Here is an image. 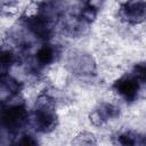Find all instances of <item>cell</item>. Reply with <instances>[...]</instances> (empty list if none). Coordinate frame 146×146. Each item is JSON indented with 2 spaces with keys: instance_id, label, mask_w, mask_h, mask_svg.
Masks as SVG:
<instances>
[{
  "instance_id": "8992f818",
  "label": "cell",
  "mask_w": 146,
  "mask_h": 146,
  "mask_svg": "<svg viewBox=\"0 0 146 146\" xmlns=\"http://www.w3.org/2000/svg\"><path fill=\"white\" fill-rule=\"evenodd\" d=\"M119 146H145V137L135 131H124L116 137Z\"/></svg>"
},
{
  "instance_id": "3957f363",
  "label": "cell",
  "mask_w": 146,
  "mask_h": 146,
  "mask_svg": "<svg viewBox=\"0 0 146 146\" xmlns=\"http://www.w3.org/2000/svg\"><path fill=\"white\" fill-rule=\"evenodd\" d=\"M27 113L23 105H13L2 113V123L10 131H17L26 121Z\"/></svg>"
},
{
  "instance_id": "52a82bcc",
  "label": "cell",
  "mask_w": 146,
  "mask_h": 146,
  "mask_svg": "<svg viewBox=\"0 0 146 146\" xmlns=\"http://www.w3.org/2000/svg\"><path fill=\"white\" fill-rule=\"evenodd\" d=\"M96 115L99 122H104L113 117H116L119 115V108L113 104H102L100 107L97 110Z\"/></svg>"
},
{
  "instance_id": "277c9868",
  "label": "cell",
  "mask_w": 146,
  "mask_h": 146,
  "mask_svg": "<svg viewBox=\"0 0 146 146\" xmlns=\"http://www.w3.org/2000/svg\"><path fill=\"white\" fill-rule=\"evenodd\" d=\"M122 17L129 23H138L145 17V2H127L121 8Z\"/></svg>"
},
{
  "instance_id": "ba28073f",
  "label": "cell",
  "mask_w": 146,
  "mask_h": 146,
  "mask_svg": "<svg viewBox=\"0 0 146 146\" xmlns=\"http://www.w3.org/2000/svg\"><path fill=\"white\" fill-rule=\"evenodd\" d=\"M55 57H56V49L49 44L41 47L36 52V59L42 65L52 63L55 60Z\"/></svg>"
},
{
  "instance_id": "6da1fadb",
  "label": "cell",
  "mask_w": 146,
  "mask_h": 146,
  "mask_svg": "<svg viewBox=\"0 0 146 146\" xmlns=\"http://www.w3.org/2000/svg\"><path fill=\"white\" fill-rule=\"evenodd\" d=\"M57 123V116L49 102L41 103L33 115V124L38 131L49 132L51 131Z\"/></svg>"
},
{
  "instance_id": "30bf717a",
  "label": "cell",
  "mask_w": 146,
  "mask_h": 146,
  "mask_svg": "<svg viewBox=\"0 0 146 146\" xmlns=\"http://www.w3.org/2000/svg\"><path fill=\"white\" fill-rule=\"evenodd\" d=\"M13 146H38V141L31 135H23L13 144Z\"/></svg>"
},
{
  "instance_id": "9c48e42d",
  "label": "cell",
  "mask_w": 146,
  "mask_h": 146,
  "mask_svg": "<svg viewBox=\"0 0 146 146\" xmlns=\"http://www.w3.org/2000/svg\"><path fill=\"white\" fill-rule=\"evenodd\" d=\"M14 62V56L7 50H0V78L5 76Z\"/></svg>"
},
{
  "instance_id": "5b68a950",
  "label": "cell",
  "mask_w": 146,
  "mask_h": 146,
  "mask_svg": "<svg viewBox=\"0 0 146 146\" xmlns=\"http://www.w3.org/2000/svg\"><path fill=\"white\" fill-rule=\"evenodd\" d=\"M29 29L40 38H47L50 33L49 22L46 16H34L27 19Z\"/></svg>"
},
{
  "instance_id": "7a4b0ae2",
  "label": "cell",
  "mask_w": 146,
  "mask_h": 146,
  "mask_svg": "<svg viewBox=\"0 0 146 146\" xmlns=\"http://www.w3.org/2000/svg\"><path fill=\"white\" fill-rule=\"evenodd\" d=\"M141 83L143 81H140L136 76V74L132 73V74L124 75L120 78L119 80H116L113 88L122 98H124L127 102L128 100L131 102L137 98Z\"/></svg>"
}]
</instances>
